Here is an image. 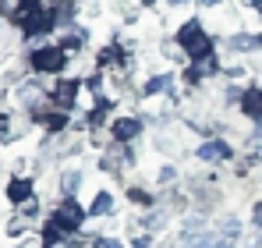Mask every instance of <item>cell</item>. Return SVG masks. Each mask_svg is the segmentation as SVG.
I'll return each mask as SVG.
<instances>
[{
	"mask_svg": "<svg viewBox=\"0 0 262 248\" xmlns=\"http://www.w3.org/2000/svg\"><path fill=\"white\" fill-rule=\"evenodd\" d=\"M174 39L181 43V50L188 53V60H202V57H213V53H216V39H213V32H209L202 22H181Z\"/></svg>",
	"mask_w": 262,
	"mask_h": 248,
	"instance_id": "6da1fadb",
	"label": "cell"
},
{
	"mask_svg": "<svg viewBox=\"0 0 262 248\" xmlns=\"http://www.w3.org/2000/svg\"><path fill=\"white\" fill-rule=\"evenodd\" d=\"M68 64H71V53L64 46H36L29 53V68L36 75H60Z\"/></svg>",
	"mask_w": 262,
	"mask_h": 248,
	"instance_id": "7a4b0ae2",
	"label": "cell"
},
{
	"mask_svg": "<svg viewBox=\"0 0 262 248\" xmlns=\"http://www.w3.org/2000/svg\"><path fill=\"white\" fill-rule=\"evenodd\" d=\"M195 160L206 163V167H223V163L234 160V146L227 138H220V135H209V138H202L195 146Z\"/></svg>",
	"mask_w": 262,
	"mask_h": 248,
	"instance_id": "3957f363",
	"label": "cell"
},
{
	"mask_svg": "<svg viewBox=\"0 0 262 248\" xmlns=\"http://www.w3.org/2000/svg\"><path fill=\"white\" fill-rule=\"evenodd\" d=\"M106 131H110L114 142L135 146V142L142 138V131H145V117H138V114H114L110 124H106Z\"/></svg>",
	"mask_w": 262,
	"mask_h": 248,
	"instance_id": "277c9868",
	"label": "cell"
},
{
	"mask_svg": "<svg viewBox=\"0 0 262 248\" xmlns=\"http://www.w3.org/2000/svg\"><path fill=\"white\" fill-rule=\"evenodd\" d=\"M99 167L106 170V174H128L131 167H135V149L124 146V142H106L103 146V156H99Z\"/></svg>",
	"mask_w": 262,
	"mask_h": 248,
	"instance_id": "5b68a950",
	"label": "cell"
},
{
	"mask_svg": "<svg viewBox=\"0 0 262 248\" xmlns=\"http://www.w3.org/2000/svg\"><path fill=\"white\" fill-rule=\"evenodd\" d=\"M237 110H241V117H248L252 124L262 121V85H245Z\"/></svg>",
	"mask_w": 262,
	"mask_h": 248,
	"instance_id": "8992f818",
	"label": "cell"
},
{
	"mask_svg": "<svg viewBox=\"0 0 262 248\" xmlns=\"http://www.w3.org/2000/svg\"><path fill=\"white\" fill-rule=\"evenodd\" d=\"M220 202H223V195H220L216 184H202V188L191 195V206H195V213H202V216H209L213 209H220Z\"/></svg>",
	"mask_w": 262,
	"mask_h": 248,
	"instance_id": "52a82bcc",
	"label": "cell"
},
{
	"mask_svg": "<svg viewBox=\"0 0 262 248\" xmlns=\"http://www.w3.org/2000/svg\"><path fill=\"white\" fill-rule=\"evenodd\" d=\"M82 181H85V174H82V170H75V167H68V170H60V177H57V188H60V199H75V192L82 188Z\"/></svg>",
	"mask_w": 262,
	"mask_h": 248,
	"instance_id": "ba28073f",
	"label": "cell"
},
{
	"mask_svg": "<svg viewBox=\"0 0 262 248\" xmlns=\"http://www.w3.org/2000/svg\"><path fill=\"white\" fill-rule=\"evenodd\" d=\"M117 213V199L110 195V192H96V199L89 202V216L92 220H106V216H114Z\"/></svg>",
	"mask_w": 262,
	"mask_h": 248,
	"instance_id": "9c48e42d",
	"label": "cell"
},
{
	"mask_svg": "<svg viewBox=\"0 0 262 248\" xmlns=\"http://www.w3.org/2000/svg\"><path fill=\"white\" fill-rule=\"evenodd\" d=\"M7 199H11L14 206H25V202H32V199H36V192H32V181H29V177H14V181L7 184Z\"/></svg>",
	"mask_w": 262,
	"mask_h": 248,
	"instance_id": "30bf717a",
	"label": "cell"
},
{
	"mask_svg": "<svg viewBox=\"0 0 262 248\" xmlns=\"http://www.w3.org/2000/svg\"><path fill=\"white\" fill-rule=\"evenodd\" d=\"M128 202H131V206H138V209H152V206H156V199H152L142 184H131V188H128Z\"/></svg>",
	"mask_w": 262,
	"mask_h": 248,
	"instance_id": "8fae6325",
	"label": "cell"
},
{
	"mask_svg": "<svg viewBox=\"0 0 262 248\" xmlns=\"http://www.w3.org/2000/svg\"><path fill=\"white\" fill-rule=\"evenodd\" d=\"M177 177H181V167H177V163H163L160 170H156V184H160V188L177 184Z\"/></svg>",
	"mask_w": 262,
	"mask_h": 248,
	"instance_id": "7c38bea8",
	"label": "cell"
},
{
	"mask_svg": "<svg viewBox=\"0 0 262 248\" xmlns=\"http://www.w3.org/2000/svg\"><path fill=\"white\" fill-rule=\"evenodd\" d=\"M25 7H29V0H0V14L4 18H14V22H18V14Z\"/></svg>",
	"mask_w": 262,
	"mask_h": 248,
	"instance_id": "4fadbf2b",
	"label": "cell"
},
{
	"mask_svg": "<svg viewBox=\"0 0 262 248\" xmlns=\"http://www.w3.org/2000/svg\"><path fill=\"white\" fill-rule=\"evenodd\" d=\"M248 149H262V121L252 124V131H248Z\"/></svg>",
	"mask_w": 262,
	"mask_h": 248,
	"instance_id": "5bb4252c",
	"label": "cell"
},
{
	"mask_svg": "<svg viewBox=\"0 0 262 248\" xmlns=\"http://www.w3.org/2000/svg\"><path fill=\"white\" fill-rule=\"evenodd\" d=\"M131 248H156L152 245V234H135L131 238Z\"/></svg>",
	"mask_w": 262,
	"mask_h": 248,
	"instance_id": "9a60e30c",
	"label": "cell"
},
{
	"mask_svg": "<svg viewBox=\"0 0 262 248\" xmlns=\"http://www.w3.org/2000/svg\"><path fill=\"white\" fill-rule=\"evenodd\" d=\"M252 231H259V234H262V202L252 206Z\"/></svg>",
	"mask_w": 262,
	"mask_h": 248,
	"instance_id": "2e32d148",
	"label": "cell"
},
{
	"mask_svg": "<svg viewBox=\"0 0 262 248\" xmlns=\"http://www.w3.org/2000/svg\"><path fill=\"white\" fill-rule=\"evenodd\" d=\"M99 248H128L121 238H99Z\"/></svg>",
	"mask_w": 262,
	"mask_h": 248,
	"instance_id": "e0dca14e",
	"label": "cell"
},
{
	"mask_svg": "<svg viewBox=\"0 0 262 248\" xmlns=\"http://www.w3.org/2000/svg\"><path fill=\"white\" fill-rule=\"evenodd\" d=\"M0 138H11V117L0 114Z\"/></svg>",
	"mask_w": 262,
	"mask_h": 248,
	"instance_id": "ac0fdd59",
	"label": "cell"
},
{
	"mask_svg": "<svg viewBox=\"0 0 262 248\" xmlns=\"http://www.w3.org/2000/svg\"><path fill=\"white\" fill-rule=\"evenodd\" d=\"M163 4H167V7H184L188 0H163Z\"/></svg>",
	"mask_w": 262,
	"mask_h": 248,
	"instance_id": "d6986e66",
	"label": "cell"
}]
</instances>
